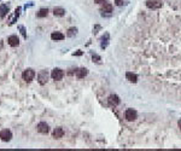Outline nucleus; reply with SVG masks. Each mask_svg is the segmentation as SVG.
I'll use <instances>...</instances> for the list:
<instances>
[{
    "label": "nucleus",
    "instance_id": "7ed1b4c3",
    "mask_svg": "<svg viewBox=\"0 0 181 151\" xmlns=\"http://www.w3.org/2000/svg\"><path fill=\"white\" fill-rule=\"evenodd\" d=\"M64 76V71L61 69V68H54L52 71H51V77L53 79L54 81H61Z\"/></svg>",
    "mask_w": 181,
    "mask_h": 151
},
{
    "label": "nucleus",
    "instance_id": "412c9836",
    "mask_svg": "<svg viewBox=\"0 0 181 151\" xmlns=\"http://www.w3.org/2000/svg\"><path fill=\"white\" fill-rule=\"evenodd\" d=\"M17 28H18V30H19V33L22 34V36H23L24 39H27V30H26V27L22 26V24H19V26H17Z\"/></svg>",
    "mask_w": 181,
    "mask_h": 151
},
{
    "label": "nucleus",
    "instance_id": "0eeeda50",
    "mask_svg": "<svg viewBox=\"0 0 181 151\" xmlns=\"http://www.w3.org/2000/svg\"><path fill=\"white\" fill-rule=\"evenodd\" d=\"M36 129L41 134H47L48 132H50V126H48L46 122H39L38 126H36Z\"/></svg>",
    "mask_w": 181,
    "mask_h": 151
},
{
    "label": "nucleus",
    "instance_id": "bb28decb",
    "mask_svg": "<svg viewBox=\"0 0 181 151\" xmlns=\"http://www.w3.org/2000/svg\"><path fill=\"white\" fill-rule=\"evenodd\" d=\"M81 54H82V52H81V51H77V52L74 53V56H81Z\"/></svg>",
    "mask_w": 181,
    "mask_h": 151
},
{
    "label": "nucleus",
    "instance_id": "9b49d317",
    "mask_svg": "<svg viewBox=\"0 0 181 151\" xmlns=\"http://www.w3.org/2000/svg\"><path fill=\"white\" fill-rule=\"evenodd\" d=\"M108 102H109V105L116 106L120 104V97L117 94H111V96H109V98H108Z\"/></svg>",
    "mask_w": 181,
    "mask_h": 151
},
{
    "label": "nucleus",
    "instance_id": "20e7f679",
    "mask_svg": "<svg viewBox=\"0 0 181 151\" xmlns=\"http://www.w3.org/2000/svg\"><path fill=\"white\" fill-rule=\"evenodd\" d=\"M0 139L5 143H9L12 139V132L10 129H1L0 131Z\"/></svg>",
    "mask_w": 181,
    "mask_h": 151
},
{
    "label": "nucleus",
    "instance_id": "4468645a",
    "mask_svg": "<svg viewBox=\"0 0 181 151\" xmlns=\"http://www.w3.org/2000/svg\"><path fill=\"white\" fill-rule=\"evenodd\" d=\"M64 38H65L64 34L61 33V31H53V33L51 34V39L53 41H62Z\"/></svg>",
    "mask_w": 181,
    "mask_h": 151
},
{
    "label": "nucleus",
    "instance_id": "393cba45",
    "mask_svg": "<svg viewBox=\"0 0 181 151\" xmlns=\"http://www.w3.org/2000/svg\"><path fill=\"white\" fill-rule=\"evenodd\" d=\"M106 1H108V0H94V3H97V4H104Z\"/></svg>",
    "mask_w": 181,
    "mask_h": 151
},
{
    "label": "nucleus",
    "instance_id": "6ab92c4d",
    "mask_svg": "<svg viewBox=\"0 0 181 151\" xmlns=\"http://www.w3.org/2000/svg\"><path fill=\"white\" fill-rule=\"evenodd\" d=\"M47 15H48V9H40L39 12L36 13V16L39 18H44V17H46Z\"/></svg>",
    "mask_w": 181,
    "mask_h": 151
},
{
    "label": "nucleus",
    "instance_id": "aec40b11",
    "mask_svg": "<svg viewBox=\"0 0 181 151\" xmlns=\"http://www.w3.org/2000/svg\"><path fill=\"white\" fill-rule=\"evenodd\" d=\"M77 34V28H75V27H71V28H69L68 29V33H67V35L69 36V38H72L74 35H76Z\"/></svg>",
    "mask_w": 181,
    "mask_h": 151
},
{
    "label": "nucleus",
    "instance_id": "a211bd4d",
    "mask_svg": "<svg viewBox=\"0 0 181 151\" xmlns=\"http://www.w3.org/2000/svg\"><path fill=\"white\" fill-rule=\"evenodd\" d=\"M109 38H110V35H109V33H105V35L102 38V49H106V46H108V44H109Z\"/></svg>",
    "mask_w": 181,
    "mask_h": 151
},
{
    "label": "nucleus",
    "instance_id": "f03ea898",
    "mask_svg": "<svg viewBox=\"0 0 181 151\" xmlns=\"http://www.w3.org/2000/svg\"><path fill=\"white\" fill-rule=\"evenodd\" d=\"M48 76H50V74H48L47 70H40L38 73V82H39V85H41V86L46 85L47 81H48Z\"/></svg>",
    "mask_w": 181,
    "mask_h": 151
},
{
    "label": "nucleus",
    "instance_id": "6e6552de",
    "mask_svg": "<svg viewBox=\"0 0 181 151\" xmlns=\"http://www.w3.org/2000/svg\"><path fill=\"white\" fill-rule=\"evenodd\" d=\"M125 116H126V118L128 121H134V120H136V117H138V113H136V110H134V109H127Z\"/></svg>",
    "mask_w": 181,
    "mask_h": 151
},
{
    "label": "nucleus",
    "instance_id": "a878e982",
    "mask_svg": "<svg viewBox=\"0 0 181 151\" xmlns=\"http://www.w3.org/2000/svg\"><path fill=\"white\" fill-rule=\"evenodd\" d=\"M33 5H34L33 3H30V4H26V6H24V9H28V7H31Z\"/></svg>",
    "mask_w": 181,
    "mask_h": 151
},
{
    "label": "nucleus",
    "instance_id": "f8f14e48",
    "mask_svg": "<svg viewBox=\"0 0 181 151\" xmlns=\"http://www.w3.org/2000/svg\"><path fill=\"white\" fill-rule=\"evenodd\" d=\"M87 74H88V69L86 68H79L75 70V76L77 79H84L85 76H87Z\"/></svg>",
    "mask_w": 181,
    "mask_h": 151
},
{
    "label": "nucleus",
    "instance_id": "2eb2a0df",
    "mask_svg": "<svg viewBox=\"0 0 181 151\" xmlns=\"http://www.w3.org/2000/svg\"><path fill=\"white\" fill-rule=\"evenodd\" d=\"M9 11H10L9 5H6V4H0V18H4Z\"/></svg>",
    "mask_w": 181,
    "mask_h": 151
},
{
    "label": "nucleus",
    "instance_id": "dca6fc26",
    "mask_svg": "<svg viewBox=\"0 0 181 151\" xmlns=\"http://www.w3.org/2000/svg\"><path fill=\"white\" fill-rule=\"evenodd\" d=\"M126 77H127V80H128L129 82L135 84V82L138 81V76H136V74H133V73H130V71H128V73L126 74Z\"/></svg>",
    "mask_w": 181,
    "mask_h": 151
},
{
    "label": "nucleus",
    "instance_id": "ddd939ff",
    "mask_svg": "<svg viewBox=\"0 0 181 151\" xmlns=\"http://www.w3.org/2000/svg\"><path fill=\"white\" fill-rule=\"evenodd\" d=\"M52 136H53L54 139H61V138H63V136H64V129L62 128V127H57V128L53 129Z\"/></svg>",
    "mask_w": 181,
    "mask_h": 151
},
{
    "label": "nucleus",
    "instance_id": "b1692460",
    "mask_svg": "<svg viewBox=\"0 0 181 151\" xmlns=\"http://www.w3.org/2000/svg\"><path fill=\"white\" fill-rule=\"evenodd\" d=\"M115 3H116L117 6H122L123 5V0H115Z\"/></svg>",
    "mask_w": 181,
    "mask_h": 151
},
{
    "label": "nucleus",
    "instance_id": "9d476101",
    "mask_svg": "<svg viewBox=\"0 0 181 151\" xmlns=\"http://www.w3.org/2000/svg\"><path fill=\"white\" fill-rule=\"evenodd\" d=\"M112 10H113V6L110 3H104V5L102 6V9H100V12H102V15H105V13L111 15Z\"/></svg>",
    "mask_w": 181,
    "mask_h": 151
},
{
    "label": "nucleus",
    "instance_id": "f257e3e1",
    "mask_svg": "<svg viewBox=\"0 0 181 151\" xmlns=\"http://www.w3.org/2000/svg\"><path fill=\"white\" fill-rule=\"evenodd\" d=\"M36 73H35V70L34 69H31V68H27L26 70L22 73V79L26 82H31L33 80H34V77H35Z\"/></svg>",
    "mask_w": 181,
    "mask_h": 151
},
{
    "label": "nucleus",
    "instance_id": "cd10ccee",
    "mask_svg": "<svg viewBox=\"0 0 181 151\" xmlns=\"http://www.w3.org/2000/svg\"><path fill=\"white\" fill-rule=\"evenodd\" d=\"M178 126H179V128L181 129V118H180V120L178 121Z\"/></svg>",
    "mask_w": 181,
    "mask_h": 151
},
{
    "label": "nucleus",
    "instance_id": "1a4fd4ad",
    "mask_svg": "<svg viewBox=\"0 0 181 151\" xmlns=\"http://www.w3.org/2000/svg\"><path fill=\"white\" fill-rule=\"evenodd\" d=\"M7 44H9L11 47H17L19 45V39L17 35H11L7 38Z\"/></svg>",
    "mask_w": 181,
    "mask_h": 151
},
{
    "label": "nucleus",
    "instance_id": "f3484780",
    "mask_svg": "<svg viewBox=\"0 0 181 151\" xmlns=\"http://www.w3.org/2000/svg\"><path fill=\"white\" fill-rule=\"evenodd\" d=\"M53 15L57 16V17H63V16L65 15V10L63 9V7H54Z\"/></svg>",
    "mask_w": 181,
    "mask_h": 151
},
{
    "label": "nucleus",
    "instance_id": "4be33fe9",
    "mask_svg": "<svg viewBox=\"0 0 181 151\" xmlns=\"http://www.w3.org/2000/svg\"><path fill=\"white\" fill-rule=\"evenodd\" d=\"M92 59H93V62H95V63H99L100 62V56H98V54H93L92 56Z\"/></svg>",
    "mask_w": 181,
    "mask_h": 151
},
{
    "label": "nucleus",
    "instance_id": "39448f33",
    "mask_svg": "<svg viewBox=\"0 0 181 151\" xmlns=\"http://www.w3.org/2000/svg\"><path fill=\"white\" fill-rule=\"evenodd\" d=\"M162 1L161 0H147L146 1V6L149 7L151 10H157V9H161L162 7Z\"/></svg>",
    "mask_w": 181,
    "mask_h": 151
},
{
    "label": "nucleus",
    "instance_id": "423d86ee",
    "mask_svg": "<svg viewBox=\"0 0 181 151\" xmlns=\"http://www.w3.org/2000/svg\"><path fill=\"white\" fill-rule=\"evenodd\" d=\"M21 11H22V7L18 6V7H16V10L12 15V17L9 19V26H13L16 22H17V19L19 18V16H21Z\"/></svg>",
    "mask_w": 181,
    "mask_h": 151
},
{
    "label": "nucleus",
    "instance_id": "5701e85b",
    "mask_svg": "<svg viewBox=\"0 0 181 151\" xmlns=\"http://www.w3.org/2000/svg\"><path fill=\"white\" fill-rule=\"evenodd\" d=\"M100 29H102V27H100L99 24H97V26H94V27H93V33H94V34H97V33H98V31H99Z\"/></svg>",
    "mask_w": 181,
    "mask_h": 151
}]
</instances>
